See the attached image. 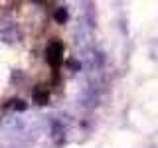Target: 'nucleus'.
Returning a JSON list of instances; mask_svg holds the SVG:
<instances>
[{"mask_svg": "<svg viewBox=\"0 0 158 148\" xmlns=\"http://www.w3.org/2000/svg\"><path fill=\"white\" fill-rule=\"evenodd\" d=\"M61 38L44 8L0 2V113L48 93L61 65Z\"/></svg>", "mask_w": 158, "mask_h": 148, "instance_id": "nucleus-1", "label": "nucleus"}]
</instances>
